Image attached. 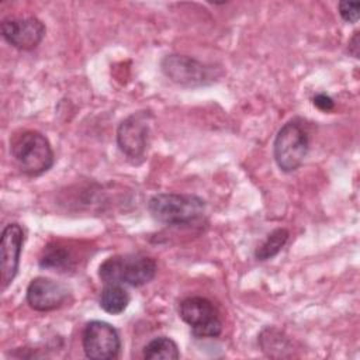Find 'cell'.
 <instances>
[{"instance_id":"cell-1","label":"cell","mask_w":360,"mask_h":360,"mask_svg":"<svg viewBox=\"0 0 360 360\" xmlns=\"http://www.w3.org/2000/svg\"><path fill=\"white\" fill-rule=\"evenodd\" d=\"M156 262L142 253L115 255L105 259L98 267V277L104 284L141 287L156 276Z\"/></svg>"},{"instance_id":"cell-2","label":"cell","mask_w":360,"mask_h":360,"mask_svg":"<svg viewBox=\"0 0 360 360\" xmlns=\"http://www.w3.org/2000/svg\"><path fill=\"white\" fill-rule=\"evenodd\" d=\"M152 218L165 225H188L205 214V201L194 194L160 193L148 202Z\"/></svg>"},{"instance_id":"cell-3","label":"cell","mask_w":360,"mask_h":360,"mask_svg":"<svg viewBox=\"0 0 360 360\" xmlns=\"http://www.w3.org/2000/svg\"><path fill=\"white\" fill-rule=\"evenodd\" d=\"M11 155L27 176H39L53 165V150L49 141L38 131H24L11 142Z\"/></svg>"},{"instance_id":"cell-4","label":"cell","mask_w":360,"mask_h":360,"mask_svg":"<svg viewBox=\"0 0 360 360\" xmlns=\"http://www.w3.org/2000/svg\"><path fill=\"white\" fill-rule=\"evenodd\" d=\"M309 149L307 131L294 120L285 122L277 132L273 143V156L278 169L284 173L297 170Z\"/></svg>"},{"instance_id":"cell-5","label":"cell","mask_w":360,"mask_h":360,"mask_svg":"<svg viewBox=\"0 0 360 360\" xmlns=\"http://www.w3.org/2000/svg\"><path fill=\"white\" fill-rule=\"evenodd\" d=\"M180 318L197 338H217L222 332V321L215 305L204 297H188L180 302Z\"/></svg>"},{"instance_id":"cell-6","label":"cell","mask_w":360,"mask_h":360,"mask_svg":"<svg viewBox=\"0 0 360 360\" xmlns=\"http://www.w3.org/2000/svg\"><path fill=\"white\" fill-rule=\"evenodd\" d=\"M83 350L91 360L115 359L121 349L118 330L105 321H90L83 330Z\"/></svg>"},{"instance_id":"cell-7","label":"cell","mask_w":360,"mask_h":360,"mask_svg":"<svg viewBox=\"0 0 360 360\" xmlns=\"http://www.w3.org/2000/svg\"><path fill=\"white\" fill-rule=\"evenodd\" d=\"M160 66L165 76L180 86L195 87L214 80L211 66L186 55H167L163 58Z\"/></svg>"},{"instance_id":"cell-8","label":"cell","mask_w":360,"mask_h":360,"mask_svg":"<svg viewBox=\"0 0 360 360\" xmlns=\"http://www.w3.org/2000/svg\"><path fill=\"white\" fill-rule=\"evenodd\" d=\"M149 114L138 111L127 117L117 129V143L124 155L138 159L145 155L149 142Z\"/></svg>"},{"instance_id":"cell-9","label":"cell","mask_w":360,"mask_h":360,"mask_svg":"<svg viewBox=\"0 0 360 360\" xmlns=\"http://www.w3.org/2000/svg\"><path fill=\"white\" fill-rule=\"evenodd\" d=\"M45 25L32 15L7 17L1 22L3 38L20 51H31L37 48L45 37Z\"/></svg>"},{"instance_id":"cell-10","label":"cell","mask_w":360,"mask_h":360,"mask_svg":"<svg viewBox=\"0 0 360 360\" xmlns=\"http://www.w3.org/2000/svg\"><path fill=\"white\" fill-rule=\"evenodd\" d=\"M24 245V231L18 224L4 226L0 239V270L1 288L6 290L15 278L20 266V256Z\"/></svg>"},{"instance_id":"cell-11","label":"cell","mask_w":360,"mask_h":360,"mask_svg":"<svg viewBox=\"0 0 360 360\" xmlns=\"http://www.w3.org/2000/svg\"><path fill=\"white\" fill-rule=\"evenodd\" d=\"M68 297V285L48 277H35L27 287V302L38 312H48L60 308Z\"/></svg>"},{"instance_id":"cell-12","label":"cell","mask_w":360,"mask_h":360,"mask_svg":"<svg viewBox=\"0 0 360 360\" xmlns=\"http://www.w3.org/2000/svg\"><path fill=\"white\" fill-rule=\"evenodd\" d=\"M77 264V257L70 248L60 242H51L42 250L39 266L52 271H69Z\"/></svg>"},{"instance_id":"cell-13","label":"cell","mask_w":360,"mask_h":360,"mask_svg":"<svg viewBox=\"0 0 360 360\" xmlns=\"http://www.w3.org/2000/svg\"><path fill=\"white\" fill-rule=\"evenodd\" d=\"M100 308L111 315H118L125 311L129 304L128 291L120 284H105L98 298Z\"/></svg>"},{"instance_id":"cell-14","label":"cell","mask_w":360,"mask_h":360,"mask_svg":"<svg viewBox=\"0 0 360 360\" xmlns=\"http://www.w3.org/2000/svg\"><path fill=\"white\" fill-rule=\"evenodd\" d=\"M143 359L148 360H176L180 357L176 342L167 336H159L152 339L142 352Z\"/></svg>"},{"instance_id":"cell-15","label":"cell","mask_w":360,"mask_h":360,"mask_svg":"<svg viewBox=\"0 0 360 360\" xmlns=\"http://www.w3.org/2000/svg\"><path fill=\"white\" fill-rule=\"evenodd\" d=\"M288 236H290V233L285 228L274 229L273 232L269 233L266 240L256 249L255 257L260 262L274 257L284 248V245L288 240Z\"/></svg>"},{"instance_id":"cell-16","label":"cell","mask_w":360,"mask_h":360,"mask_svg":"<svg viewBox=\"0 0 360 360\" xmlns=\"http://www.w3.org/2000/svg\"><path fill=\"white\" fill-rule=\"evenodd\" d=\"M259 342H260V346L263 349V352L267 354V356H274V352H280L278 356L281 357L283 356V350H287V349H291L290 346V342L285 336H283V333L274 328H267L264 329L262 333H260V338H259Z\"/></svg>"},{"instance_id":"cell-17","label":"cell","mask_w":360,"mask_h":360,"mask_svg":"<svg viewBox=\"0 0 360 360\" xmlns=\"http://www.w3.org/2000/svg\"><path fill=\"white\" fill-rule=\"evenodd\" d=\"M339 14L346 22H357L359 20V10L360 3L359 1H340L338 4Z\"/></svg>"},{"instance_id":"cell-18","label":"cell","mask_w":360,"mask_h":360,"mask_svg":"<svg viewBox=\"0 0 360 360\" xmlns=\"http://www.w3.org/2000/svg\"><path fill=\"white\" fill-rule=\"evenodd\" d=\"M314 105L316 108H319L321 111H330V110H333L335 103H333L332 97H329L325 93H321V94H316L314 97Z\"/></svg>"},{"instance_id":"cell-19","label":"cell","mask_w":360,"mask_h":360,"mask_svg":"<svg viewBox=\"0 0 360 360\" xmlns=\"http://www.w3.org/2000/svg\"><path fill=\"white\" fill-rule=\"evenodd\" d=\"M359 32H354V37L352 38V41L349 42V52L354 56V58H359Z\"/></svg>"}]
</instances>
